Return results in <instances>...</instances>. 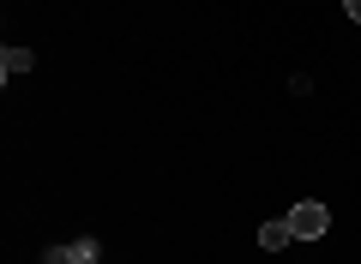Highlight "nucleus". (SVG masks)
Wrapping results in <instances>:
<instances>
[{"label": "nucleus", "instance_id": "nucleus-5", "mask_svg": "<svg viewBox=\"0 0 361 264\" xmlns=\"http://www.w3.org/2000/svg\"><path fill=\"white\" fill-rule=\"evenodd\" d=\"M343 6H349V18H355V25H361V0H343Z\"/></svg>", "mask_w": 361, "mask_h": 264}, {"label": "nucleus", "instance_id": "nucleus-4", "mask_svg": "<svg viewBox=\"0 0 361 264\" xmlns=\"http://www.w3.org/2000/svg\"><path fill=\"white\" fill-rule=\"evenodd\" d=\"M73 258L78 264H97V240H73Z\"/></svg>", "mask_w": 361, "mask_h": 264}, {"label": "nucleus", "instance_id": "nucleus-2", "mask_svg": "<svg viewBox=\"0 0 361 264\" xmlns=\"http://www.w3.org/2000/svg\"><path fill=\"white\" fill-rule=\"evenodd\" d=\"M30 66H37V54H30V49H6V54H0V78H6V84H13L18 73H30Z\"/></svg>", "mask_w": 361, "mask_h": 264}, {"label": "nucleus", "instance_id": "nucleus-1", "mask_svg": "<svg viewBox=\"0 0 361 264\" xmlns=\"http://www.w3.org/2000/svg\"><path fill=\"white\" fill-rule=\"evenodd\" d=\"M325 228H331V210H325V204H295V210H289V234L295 240H319Z\"/></svg>", "mask_w": 361, "mask_h": 264}, {"label": "nucleus", "instance_id": "nucleus-3", "mask_svg": "<svg viewBox=\"0 0 361 264\" xmlns=\"http://www.w3.org/2000/svg\"><path fill=\"white\" fill-rule=\"evenodd\" d=\"M289 240H295V234H289V216H283V222H265V228H259V246H265V252H283Z\"/></svg>", "mask_w": 361, "mask_h": 264}]
</instances>
